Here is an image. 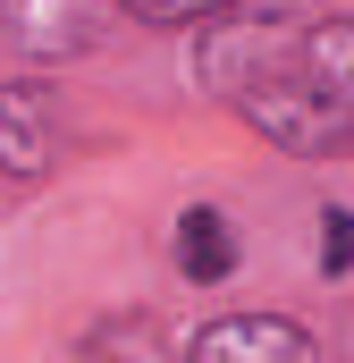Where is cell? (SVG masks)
Masks as SVG:
<instances>
[{"label": "cell", "instance_id": "ba28073f", "mask_svg": "<svg viewBox=\"0 0 354 363\" xmlns=\"http://www.w3.org/2000/svg\"><path fill=\"white\" fill-rule=\"evenodd\" d=\"M245 0H127V17L144 26V34H202V26H219V17H236Z\"/></svg>", "mask_w": 354, "mask_h": 363}, {"label": "cell", "instance_id": "5b68a950", "mask_svg": "<svg viewBox=\"0 0 354 363\" xmlns=\"http://www.w3.org/2000/svg\"><path fill=\"white\" fill-rule=\"evenodd\" d=\"M169 271L177 287H194V296H219L228 279L245 271V228L228 220V203H185L177 211V228H169Z\"/></svg>", "mask_w": 354, "mask_h": 363}, {"label": "cell", "instance_id": "6da1fadb", "mask_svg": "<svg viewBox=\"0 0 354 363\" xmlns=\"http://www.w3.org/2000/svg\"><path fill=\"white\" fill-rule=\"evenodd\" d=\"M194 85L228 118H245L270 152H295V161H346L354 152V127L304 77V17L295 9L245 0L236 17L202 26L194 34Z\"/></svg>", "mask_w": 354, "mask_h": 363}, {"label": "cell", "instance_id": "8992f818", "mask_svg": "<svg viewBox=\"0 0 354 363\" xmlns=\"http://www.w3.org/2000/svg\"><path fill=\"white\" fill-rule=\"evenodd\" d=\"M76 363H185V338H177L152 304H118V313L85 321Z\"/></svg>", "mask_w": 354, "mask_h": 363}, {"label": "cell", "instance_id": "9c48e42d", "mask_svg": "<svg viewBox=\"0 0 354 363\" xmlns=\"http://www.w3.org/2000/svg\"><path fill=\"white\" fill-rule=\"evenodd\" d=\"M312 228H321V279H354V203H321L312 211Z\"/></svg>", "mask_w": 354, "mask_h": 363}, {"label": "cell", "instance_id": "3957f363", "mask_svg": "<svg viewBox=\"0 0 354 363\" xmlns=\"http://www.w3.org/2000/svg\"><path fill=\"white\" fill-rule=\"evenodd\" d=\"M68 144H76L68 93L51 85L42 68L0 77V186H42V178H59Z\"/></svg>", "mask_w": 354, "mask_h": 363}, {"label": "cell", "instance_id": "7a4b0ae2", "mask_svg": "<svg viewBox=\"0 0 354 363\" xmlns=\"http://www.w3.org/2000/svg\"><path fill=\"white\" fill-rule=\"evenodd\" d=\"M127 26H135L127 0H0V43L42 77L76 68V60H101Z\"/></svg>", "mask_w": 354, "mask_h": 363}, {"label": "cell", "instance_id": "52a82bcc", "mask_svg": "<svg viewBox=\"0 0 354 363\" xmlns=\"http://www.w3.org/2000/svg\"><path fill=\"white\" fill-rule=\"evenodd\" d=\"M304 77H312V93L354 127V9L304 17Z\"/></svg>", "mask_w": 354, "mask_h": 363}, {"label": "cell", "instance_id": "277c9868", "mask_svg": "<svg viewBox=\"0 0 354 363\" xmlns=\"http://www.w3.org/2000/svg\"><path fill=\"white\" fill-rule=\"evenodd\" d=\"M185 363H329L321 330L270 304H228L185 330Z\"/></svg>", "mask_w": 354, "mask_h": 363}]
</instances>
